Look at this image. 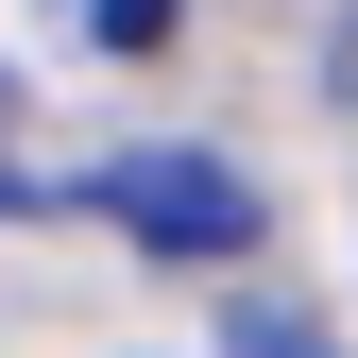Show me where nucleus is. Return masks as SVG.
<instances>
[{
    "label": "nucleus",
    "instance_id": "obj_1",
    "mask_svg": "<svg viewBox=\"0 0 358 358\" xmlns=\"http://www.w3.org/2000/svg\"><path fill=\"white\" fill-rule=\"evenodd\" d=\"M103 222L137 256H171V273H222V256H256V171H222V154H120L103 171Z\"/></svg>",
    "mask_w": 358,
    "mask_h": 358
},
{
    "label": "nucleus",
    "instance_id": "obj_2",
    "mask_svg": "<svg viewBox=\"0 0 358 358\" xmlns=\"http://www.w3.org/2000/svg\"><path fill=\"white\" fill-rule=\"evenodd\" d=\"M222 358H324V324H307V307H273V290H239V324H222Z\"/></svg>",
    "mask_w": 358,
    "mask_h": 358
},
{
    "label": "nucleus",
    "instance_id": "obj_3",
    "mask_svg": "<svg viewBox=\"0 0 358 358\" xmlns=\"http://www.w3.org/2000/svg\"><path fill=\"white\" fill-rule=\"evenodd\" d=\"M85 52H171V0H69Z\"/></svg>",
    "mask_w": 358,
    "mask_h": 358
},
{
    "label": "nucleus",
    "instance_id": "obj_4",
    "mask_svg": "<svg viewBox=\"0 0 358 358\" xmlns=\"http://www.w3.org/2000/svg\"><path fill=\"white\" fill-rule=\"evenodd\" d=\"M324 85H341V120H358V0H341V34H324Z\"/></svg>",
    "mask_w": 358,
    "mask_h": 358
},
{
    "label": "nucleus",
    "instance_id": "obj_5",
    "mask_svg": "<svg viewBox=\"0 0 358 358\" xmlns=\"http://www.w3.org/2000/svg\"><path fill=\"white\" fill-rule=\"evenodd\" d=\"M0 120H17V85H0Z\"/></svg>",
    "mask_w": 358,
    "mask_h": 358
}]
</instances>
